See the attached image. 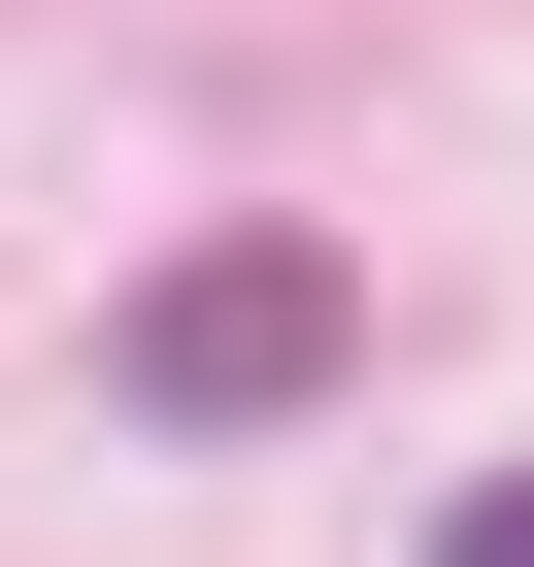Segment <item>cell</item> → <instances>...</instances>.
<instances>
[{"instance_id": "cell-1", "label": "cell", "mask_w": 534, "mask_h": 567, "mask_svg": "<svg viewBox=\"0 0 534 567\" xmlns=\"http://www.w3.org/2000/svg\"><path fill=\"white\" fill-rule=\"evenodd\" d=\"M335 334H368V301H335V234H201V267H134V334H101V368H134L167 434H267V401H335Z\"/></svg>"}, {"instance_id": "cell-2", "label": "cell", "mask_w": 534, "mask_h": 567, "mask_svg": "<svg viewBox=\"0 0 534 567\" xmlns=\"http://www.w3.org/2000/svg\"><path fill=\"white\" fill-rule=\"evenodd\" d=\"M434 567H534V467H468V534H434Z\"/></svg>"}]
</instances>
